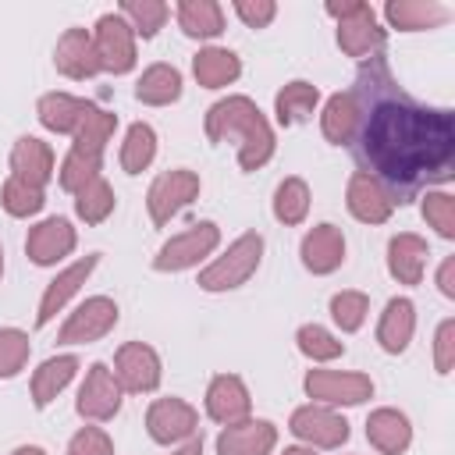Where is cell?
<instances>
[{
  "label": "cell",
  "instance_id": "17",
  "mask_svg": "<svg viewBox=\"0 0 455 455\" xmlns=\"http://www.w3.org/2000/svg\"><path fill=\"white\" fill-rule=\"evenodd\" d=\"M274 444V427L270 423H242L228 427L217 441L220 455H267Z\"/></svg>",
  "mask_w": 455,
  "mask_h": 455
},
{
  "label": "cell",
  "instance_id": "15",
  "mask_svg": "<svg viewBox=\"0 0 455 455\" xmlns=\"http://www.w3.org/2000/svg\"><path fill=\"white\" fill-rule=\"evenodd\" d=\"M291 430L299 434V437H309V441H316V444H341L345 437H348V423L345 419H338L334 412H327V409H299L295 416H291Z\"/></svg>",
  "mask_w": 455,
  "mask_h": 455
},
{
  "label": "cell",
  "instance_id": "26",
  "mask_svg": "<svg viewBox=\"0 0 455 455\" xmlns=\"http://www.w3.org/2000/svg\"><path fill=\"white\" fill-rule=\"evenodd\" d=\"M178 21L188 36H217L224 28V14L210 0H185L178 4Z\"/></svg>",
  "mask_w": 455,
  "mask_h": 455
},
{
  "label": "cell",
  "instance_id": "9",
  "mask_svg": "<svg viewBox=\"0 0 455 455\" xmlns=\"http://www.w3.org/2000/svg\"><path fill=\"white\" fill-rule=\"evenodd\" d=\"M306 391L313 398H323V402H363L373 384L359 373H331V370H316L306 377Z\"/></svg>",
  "mask_w": 455,
  "mask_h": 455
},
{
  "label": "cell",
  "instance_id": "41",
  "mask_svg": "<svg viewBox=\"0 0 455 455\" xmlns=\"http://www.w3.org/2000/svg\"><path fill=\"white\" fill-rule=\"evenodd\" d=\"M331 313L334 320L345 327V331H355L363 323V313H366V299L359 291H341L331 299Z\"/></svg>",
  "mask_w": 455,
  "mask_h": 455
},
{
  "label": "cell",
  "instance_id": "25",
  "mask_svg": "<svg viewBox=\"0 0 455 455\" xmlns=\"http://www.w3.org/2000/svg\"><path fill=\"white\" fill-rule=\"evenodd\" d=\"M366 434H370V441H373L380 451H387V455H395V451H402V448L409 444V423H405V416H398V412H391V409H380V412L370 419Z\"/></svg>",
  "mask_w": 455,
  "mask_h": 455
},
{
  "label": "cell",
  "instance_id": "44",
  "mask_svg": "<svg viewBox=\"0 0 455 455\" xmlns=\"http://www.w3.org/2000/svg\"><path fill=\"white\" fill-rule=\"evenodd\" d=\"M235 11H238V18L245 21V25H252V28H263L270 18H274V4L270 0H263V4H245V0H238L235 4Z\"/></svg>",
  "mask_w": 455,
  "mask_h": 455
},
{
  "label": "cell",
  "instance_id": "8",
  "mask_svg": "<svg viewBox=\"0 0 455 455\" xmlns=\"http://www.w3.org/2000/svg\"><path fill=\"white\" fill-rule=\"evenodd\" d=\"M114 320H117V306H114L110 299H89V302L68 320V327L60 331V341H68V345H75V341H92V338L107 334V331L114 327Z\"/></svg>",
  "mask_w": 455,
  "mask_h": 455
},
{
  "label": "cell",
  "instance_id": "4",
  "mask_svg": "<svg viewBox=\"0 0 455 455\" xmlns=\"http://www.w3.org/2000/svg\"><path fill=\"white\" fill-rule=\"evenodd\" d=\"M92 50H96L100 68H107V71H114V75L128 71V68L135 64L132 25H128L121 14H103V18L96 21V43H92Z\"/></svg>",
  "mask_w": 455,
  "mask_h": 455
},
{
  "label": "cell",
  "instance_id": "28",
  "mask_svg": "<svg viewBox=\"0 0 455 455\" xmlns=\"http://www.w3.org/2000/svg\"><path fill=\"white\" fill-rule=\"evenodd\" d=\"M316 107V85L309 82H291L277 92V121L281 124H295V121H306Z\"/></svg>",
  "mask_w": 455,
  "mask_h": 455
},
{
  "label": "cell",
  "instance_id": "33",
  "mask_svg": "<svg viewBox=\"0 0 455 455\" xmlns=\"http://www.w3.org/2000/svg\"><path fill=\"white\" fill-rule=\"evenodd\" d=\"M156 153V139H153V128L149 124H132L128 128V142H124V153H121V164L128 174H139Z\"/></svg>",
  "mask_w": 455,
  "mask_h": 455
},
{
  "label": "cell",
  "instance_id": "23",
  "mask_svg": "<svg viewBox=\"0 0 455 455\" xmlns=\"http://www.w3.org/2000/svg\"><path fill=\"white\" fill-rule=\"evenodd\" d=\"M135 96H139L142 103H171V100L181 96V75H178L174 68H167V64H153V68L139 78Z\"/></svg>",
  "mask_w": 455,
  "mask_h": 455
},
{
  "label": "cell",
  "instance_id": "27",
  "mask_svg": "<svg viewBox=\"0 0 455 455\" xmlns=\"http://www.w3.org/2000/svg\"><path fill=\"white\" fill-rule=\"evenodd\" d=\"M92 267H96V256H85V263H75L71 270H64V274L50 284V291H46V299H43V306H39V316H36V320H39V323H50V320H53V313H57V309L64 306V299L78 288V281H85V274H89Z\"/></svg>",
  "mask_w": 455,
  "mask_h": 455
},
{
  "label": "cell",
  "instance_id": "6",
  "mask_svg": "<svg viewBox=\"0 0 455 455\" xmlns=\"http://www.w3.org/2000/svg\"><path fill=\"white\" fill-rule=\"evenodd\" d=\"M213 245H217V228H213L210 220L192 224L185 235L171 238V242L160 249L156 270H181V267H192V263H196L199 256H206Z\"/></svg>",
  "mask_w": 455,
  "mask_h": 455
},
{
  "label": "cell",
  "instance_id": "11",
  "mask_svg": "<svg viewBox=\"0 0 455 455\" xmlns=\"http://www.w3.org/2000/svg\"><path fill=\"white\" fill-rule=\"evenodd\" d=\"M117 373H121V380H124V387H132V391H149V387H156V380H160V363H156V352L153 348H146V345H124L121 352H117Z\"/></svg>",
  "mask_w": 455,
  "mask_h": 455
},
{
  "label": "cell",
  "instance_id": "42",
  "mask_svg": "<svg viewBox=\"0 0 455 455\" xmlns=\"http://www.w3.org/2000/svg\"><path fill=\"white\" fill-rule=\"evenodd\" d=\"M299 348L306 355H313V359H331V355L341 352V341H334L323 327H302L299 331Z\"/></svg>",
  "mask_w": 455,
  "mask_h": 455
},
{
  "label": "cell",
  "instance_id": "7",
  "mask_svg": "<svg viewBox=\"0 0 455 455\" xmlns=\"http://www.w3.org/2000/svg\"><path fill=\"white\" fill-rule=\"evenodd\" d=\"M199 192V178L188 174V171H171V174H160L149 188V213L156 224H167L171 213H178L192 196Z\"/></svg>",
  "mask_w": 455,
  "mask_h": 455
},
{
  "label": "cell",
  "instance_id": "37",
  "mask_svg": "<svg viewBox=\"0 0 455 455\" xmlns=\"http://www.w3.org/2000/svg\"><path fill=\"white\" fill-rule=\"evenodd\" d=\"M121 18H132V32H142V36H153L164 18H167V4H156V0H142V4H121Z\"/></svg>",
  "mask_w": 455,
  "mask_h": 455
},
{
  "label": "cell",
  "instance_id": "45",
  "mask_svg": "<svg viewBox=\"0 0 455 455\" xmlns=\"http://www.w3.org/2000/svg\"><path fill=\"white\" fill-rule=\"evenodd\" d=\"M427 213L437 220V231L444 238H451V199L448 196H430L427 199Z\"/></svg>",
  "mask_w": 455,
  "mask_h": 455
},
{
  "label": "cell",
  "instance_id": "19",
  "mask_svg": "<svg viewBox=\"0 0 455 455\" xmlns=\"http://www.w3.org/2000/svg\"><path fill=\"white\" fill-rule=\"evenodd\" d=\"M11 164H14V178H21L25 185H43L46 178H50V167H53V153L39 142V139H18V146H14V156H11Z\"/></svg>",
  "mask_w": 455,
  "mask_h": 455
},
{
  "label": "cell",
  "instance_id": "13",
  "mask_svg": "<svg viewBox=\"0 0 455 455\" xmlns=\"http://www.w3.org/2000/svg\"><path fill=\"white\" fill-rule=\"evenodd\" d=\"M57 68L71 78H85L100 68L96 60V50H92V39L85 28H68L64 39L57 43Z\"/></svg>",
  "mask_w": 455,
  "mask_h": 455
},
{
  "label": "cell",
  "instance_id": "31",
  "mask_svg": "<svg viewBox=\"0 0 455 455\" xmlns=\"http://www.w3.org/2000/svg\"><path fill=\"white\" fill-rule=\"evenodd\" d=\"M409 331H412V306L405 299H395L384 313V323H380V341L387 352H402L405 341H409Z\"/></svg>",
  "mask_w": 455,
  "mask_h": 455
},
{
  "label": "cell",
  "instance_id": "1",
  "mask_svg": "<svg viewBox=\"0 0 455 455\" xmlns=\"http://www.w3.org/2000/svg\"><path fill=\"white\" fill-rule=\"evenodd\" d=\"M352 153L363 174L384 185L391 203H409L423 188L441 185L455 171V121L451 110L412 100L384 57L363 60L355 85Z\"/></svg>",
  "mask_w": 455,
  "mask_h": 455
},
{
  "label": "cell",
  "instance_id": "24",
  "mask_svg": "<svg viewBox=\"0 0 455 455\" xmlns=\"http://www.w3.org/2000/svg\"><path fill=\"white\" fill-rule=\"evenodd\" d=\"M78 370V359L75 355H60V359H46L39 370H36V380H32V395H36V405L43 409L68 380L71 373Z\"/></svg>",
  "mask_w": 455,
  "mask_h": 455
},
{
  "label": "cell",
  "instance_id": "50",
  "mask_svg": "<svg viewBox=\"0 0 455 455\" xmlns=\"http://www.w3.org/2000/svg\"><path fill=\"white\" fill-rule=\"evenodd\" d=\"M0 256H4V252H0ZM0 267H4V259H0Z\"/></svg>",
  "mask_w": 455,
  "mask_h": 455
},
{
  "label": "cell",
  "instance_id": "3",
  "mask_svg": "<svg viewBox=\"0 0 455 455\" xmlns=\"http://www.w3.org/2000/svg\"><path fill=\"white\" fill-rule=\"evenodd\" d=\"M327 14L341 18L338 25V43L352 53V57H366L370 50L384 46V32L377 28V18L370 11V4H327Z\"/></svg>",
  "mask_w": 455,
  "mask_h": 455
},
{
  "label": "cell",
  "instance_id": "38",
  "mask_svg": "<svg viewBox=\"0 0 455 455\" xmlns=\"http://www.w3.org/2000/svg\"><path fill=\"white\" fill-rule=\"evenodd\" d=\"M96 171H100V156H89V153H78V149H75V153L64 160L60 185H64V188H71V192H82L92 178H100Z\"/></svg>",
  "mask_w": 455,
  "mask_h": 455
},
{
  "label": "cell",
  "instance_id": "34",
  "mask_svg": "<svg viewBox=\"0 0 455 455\" xmlns=\"http://www.w3.org/2000/svg\"><path fill=\"white\" fill-rule=\"evenodd\" d=\"M387 18L398 28H427V25L444 21L448 11L437 7V4H387Z\"/></svg>",
  "mask_w": 455,
  "mask_h": 455
},
{
  "label": "cell",
  "instance_id": "43",
  "mask_svg": "<svg viewBox=\"0 0 455 455\" xmlns=\"http://www.w3.org/2000/svg\"><path fill=\"white\" fill-rule=\"evenodd\" d=\"M68 455H110V441H107V434H103V430L85 427L82 434H75V441H71V451H68Z\"/></svg>",
  "mask_w": 455,
  "mask_h": 455
},
{
  "label": "cell",
  "instance_id": "32",
  "mask_svg": "<svg viewBox=\"0 0 455 455\" xmlns=\"http://www.w3.org/2000/svg\"><path fill=\"white\" fill-rule=\"evenodd\" d=\"M423 242L419 238H412V235H402V238H395L391 242V270L402 277V281H409V284H416L419 281V267H423Z\"/></svg>",
  "mask_w": 455,
  "mask_h": 455
},
{
  "label": "cell",
  "instance_id": "5",
  "mask_svg": "<svg viewBox=\"0 0 455 455\" xmlns=\"http://www.w3.org/2000/svg\"><path fill=\"white\" fill-rule=\"evenodd\" d=\"M259 249H263L259 235H245V238H238V242L231 245V252H228L224 259H217V263L199 277V284L210 288V291L242 284V281L256 270V263H259Z\"/></svg>",
  "mask_w": 455,
  "mask_h": 455
},
{
  "label": "cell",
  "instance_id": "22",
  "mask_svg": "<svg viewBox=\"0 0 455 455\" xmlns=\"http://www.w3.org/2000/svg\"><path fill=\"white\" fill-rule=\"evenodd\" d=\"M242 64L231 50H203L196 53V78L206 85V89H220L228 85L231 78H238Z\"/></svg>",
  "mask_w": 455,
  "mask_h": 455
},
{
  "label": "cell",
  "instance_id": "12",
  "mask_svg": "<svg viewBox=\"0 0 455 455\" xmlns=\"http://www.w3.org/2000/svg\"><path fill=\"white\" fill-rule=\"evenodd\" d=\"M196 430V412H192V405H185V402H178V398H164V402H156L153 409H149V434L156 437V441H181V437H188Z\"/></svg>",
  "mask_w": 455,
  "mask_h": 455
},
{
  "label": "cell",
  "instance_id": "35",
  "mask_svg": "<svg viewBox=\"0 0 455 455\" xmlns=\"http://www.w3.org/2000/svg\"><path fill=\"white\" fill-rule=\"evenodd\" d=\"M306 206H309V192L299 178H288L281 188H277V199H274V213L284 220V224H299L306 217Z\"/></svg>",
  "mask_w": 455,
  "mask_h": 455
},
{
  "label": "cell",
  "instance_id": "29",
  "mask_svg": "<svg viewBox=\"0 0 455 455\" xmlns=\"http://www.w3.org/2000/svg\"><path fill=\"white\" fill-rule=\"evenodd\" d=\"M114 124H117V117L114 114H103V110H96V107H89V114L82 117V124H78V153H89V156H100V149H103V142L110 139V132H114Z\"/></svg>",
  "mask_w": 455,
  "mask_h": 455
},
{
  "label": "cell",
  "instance_id": "30",
  "mask_svg": "<svg viewBox=\"0 0 455 455\" xmlns=\"http://www.w3.org/2000/svg\"><path fill=\"white\" fill-rule=\"evenodd\" d=\"M352 128H355V103H352V92L331 96L327 114H323V135H327L331 142H348V139H352Z\"/></svg>",
  "mask_w": 455,
  "mask_h": 455
},
{
  "label": "cell",
  "instance_id": "39",
  "mask_svg": "<svg viewBox=\"0 0 455 455\" xmlns=\"http://www.w3.org/2000/svg\"><path fill=\"white\" fill-rule=\"evenodd\" d=\"M4 206L14 213V217H25V213H36L43 206V192L36 185H25L21 178H11L7 188H4Z\"/></svg>",
  "mask_w": 455,
  "mask_h": 455
},
{
  "label": "cell",
  "instance_id": "47",
  "mask_svg": "<svg viewBox=\"0 0 455 455\" xmlns=\"http://www.w3.org/2000/svg\"><path fill=\"white\" fill-rule=\"evenodd\" d=\"M178 455H203V444H199V441H192V444H188V448H181Z\"/></svg>",
  "mask_w": 455,
  "mask_h": 455
},
{
  "label": "cell",
  "instance_id": "48",
  "mask_svg": "<svg viewBox=\"0 0 455 455\" xmlns=\"http://www.w3.org/2000/svg\"><path fill=\"white\" fill-rule=\"evenodd\" d=\"M14 455H43V451H39V448H18Z\"/></svg>",
  "mask_w": 455,
  "mask_h": 455
},
{
  "label": "cell",
  "instance_id": "46",
  "mask_svg": "<svg viewBox=\"0 0 455 455\" xmlns=\"http://www.w3.org/2000/svg\"><path fill=\"white\" fill-rule=\"evenodd\" d=\"M448 334H451V323L441 327V370L448 366Z\"/></svg>",
  "mask_w": 455,
  "mask_h": 455
},
{
  "label": "cell",
  "instance_id": "49",
  "mask_svg": "<svg viewBox=\"0 0 455 455\" xmlns=\"http://www.w3.org/2000/svg\"><path fill=\"white\" fill-rule=\"evenodd\" d=\"M284 455H316V451H306V448H288Z\"/></svg>",
  "mask_w": 455,
  "mask_h": 455
},
{
  "label": "cell",
  "instance_id": "2",
  "mask_svg": "<svg viewBox=\"0 0 455 455\" xmlns=\"http://www.w3.org/2000/svg\"><path fill=\"white\" fill-rule=\"evenodd\" d=\"M206 135L210 139H231V135H242V167L245 171H256L270 149H274V139H270V128L267 121L259 117V110L245 100V96H231V100H220L210 117H206Z\"/></svg>",
  "mask_w": 455,
  "mask_h": 455
},
{
  "label": "cell",
  "instance_id": "20",
  "mask_svg": "<svg viewBox=\"0 0 455 455\" xmlns=\"http://www.w3.org/2000/svg\"><path fill=\"white\" fill-rule=\"evenodd\" d=\"M89 114V103L82 100H71L64 92H53V96H43L39 100V121L53 132H78L82 117Z\"/></svg>",
  "mask_w": 455,
  "mask_h": 455
},
{
  "label": "cell",
  "instance_id": "36",
  "mask_svg": "<svg viewBox=\"0 0 455 455\" xmlns=\"http://www.w3.org/2000/svg\"><path fill=\"white\" fill-rule=\"evenodd\" d=\"M110 210H114V192L107 188L103 178H92V181L78 192V213H82L85 220H103Z\"/></svg>",
  "mask_w": 455,
  "mask_h": 455
},
{
  "label": "cell",
  "instance_id": "14",
  "mask_svg": "<svg viewBox=\"0 0 455 455\" xmlns=\"http://www.w3.org/2000/svg\"><path fill=\"white\" fill-rule=\"evenodd\" d=\"M341 256H345V242H341V235H338L334 224L313 228V231L306 235V242H302V259H306V267L316 270V274L334 270V267L341 263Z\"/></svg>",
  "mask_w": 455,
  "mask_h": 455
},
{
  "label": "cell",
  "instance_id": "10",
  "mask_svg": "<svg viewBox=\"0 0 455 455\" xmlns=\"http://www.w3.org/2000/svg\"><path fill=\"white\" fill-rule=\"evenodd\" d=\"M117 405H121L117 384H114V377L107 373V366H103V363H96V366L89 370L85 384H82V395H78V412H82V416L107 419V416H114V412H117Z\"/></svg>",
  "mask_w": 455,
  "mask_h": 455
},
{
  "label": "cell",
  "instance_id": "40",
  "mask_svg": "<svg viewBox=\"0 0 455 455\" xmlns=\"http://www.w3.org/2000/svg\"><path fill=\"white\" fill-rule=\"evenodd\" d=\"M25 355H28V338L21 331H0V377L18 373Z\"/></svg>",
  "mask_w": 455,
  "mask_h": 455
},
{
  "label": "cell",
  "instance_id": "18",
  "mask_svg": "<svg viewBox=\"0 0 455 455\" xmlns=\"http://www.w3.org/2000/svg\"><path fill=\"white\" fill-rule=\"evenodd\" d=\"M71 245H75V231H71V224L60 220V217L39 224V228L28 235V256H32L36 263H53V259L64 256Z\"/></svg>",
  "mask_w": 455,
  "mask_h": 455
},
{
  "label": "cell",
  "instance_id": "21",
  "mask_svg": "<svg viewBox=\"0 0 455 455\" xmlns=\"http://www.w3.org/2000/svg\"><path fill=\"white\" fill-rule=\"evenodd\" d=\"M348 206H352V213L359 220H384L391 213V199L366 174H355L352 178V185H348Z\"/></svg>",
  "mask_w": 455,
  "mask_h": 455
},
{
  "label": "cell",
  "instance_id": "16",
  "mask_svg": "<svg viewBox=\"0 0 455 455\" xmlns=\"http://www.w3.org/2000/svg\"><path fill=\"white\" fill-rule=\"evenodd\" d=\"M206 409H210L213 419H220V423H228V427L238 423V419L249 412V395H245L242 380H238V377H217L213 387H210Z\"/></svg>",
  "mask_w": 455,
  "mask_h": 455
}]
</instances>
